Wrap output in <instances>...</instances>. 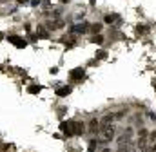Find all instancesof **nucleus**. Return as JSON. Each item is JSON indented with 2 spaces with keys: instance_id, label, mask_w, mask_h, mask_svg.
<instances>
[{
  "instance_id": "12",
  "label": "nucleus",
  "mask_w": 156,
  "mask_h": 152,
  "mask_svg": "<svg viewBox=\"0 0 156 152\" xmlns=\"http://www.w3.org/2000/svg\"><path fill=\"white\" fill-rule=\"evenodd\" d=\"M104 20H105V24H113L115 20H118V16H115V15H105Z\"/></svg>"
},
{
  "instance_id": "18",
  "label": "nucleus",
  "mask_w": 156,
  "mask_h": 152,
  "mask_svg": "<svg viewBox=\"0 0 156 152\" xmlns=\"http://www.w3.org/2000/svg\"><path fill=\"white\" fill-rule=\"evenodd\" d=\"M60 2H62V4H66V2H69V0H60Z\"/></svg>"
},
{
  "instance_id": "1",
  "label": "nucleus",
  "mask_w": 156,
  "mask_h": 152,
  "mask_svg": "<svg viewBox=\"0 0 156 152\" xmlns=\"http://www.w3.org/2000/svg\"><path fill=\"white\" fill-rule=\"evenodd\" d=\"M60 129H62V132L66 136H75V125H73V121H62Z\"/></svg>"
},
{
  "instance_id": "9",
  "label": "nucleus",
  "mask_w": 156,
  "mask_h": 152,
  "mask_svg": "<svg viewBox=\"0 0 156 152\" xmlns=\"http://www.w3.org/2000/svg\"><path fill=\"white\" fill-rule=\"evenodd\" d=\"M9 42H13L16 47H24L26 45V42H22V40H18V36H9Z\"/></svg>"
},
{
  "instance_id": "14",
  "label": "nucleus",
  "mask_w": 156,
  "mask_h": 152,
  "mask_svg": "<svg viewBox=\"0 0 156 152\" xmlns=\"http://www.w3.org/2000/svg\"><path fill=\"white\" fill-rule=\"evenodd\" d=\"M29 92H31V94H37V92H40V87H37V85H31V87H29Z\"/></svg>"
},
{
  "instance_id": "20",
  "label": "nucleus",
  "mask_w": 156,
  "mask_h": 152,
  "mask_svg": "<svg viewBox=\"0 0 156 152\" xmlns=\"http://www.w3.org/2000/svg\"><path fill=\"white\" fill-rule=\"evenodd\" d=\"M91 4H94V0H91Z\"/></svg>"
},
{
  "instance_id": "15",
  "label": "nucleus",
  "mask_w": 156,
  "mask_h": 152,
  "mask_svg": "<svg viewBox=\"0 0 156 152\" xmlns=\"http://www.w3.org/2000/svg\"><path fill=\"white\" fill-rule=\"evenodd\" d=\"M149 141H153V143L156 141V132H151V134H149Z\"/></svg>"
},
{
  "instance_id": "13",
  "label": "nucleus",
  "mask_w": 156,
  "mask_h": 152,
  "mask_svg": "<svg viewBox=\"0 0 156 152\" xmlns=\"http://www.w3.org/2000/svg\"><path fill=\"white\" fill-rule=\"evenodd\" d=\"M91 42H94V43H104V36L98 33V35H94V38H91Z\"/></svg>"
},
{
  "instance_id": "3",
  "label": "nucleus",
  "mask_w": 156,
  "mask_h": 152,
  "mask_svg": "<svg viewBox=\"0 0 156 152\" xmlns=\"http://www.w3.org/2000/svg\"><path fill=\"white\" fill-rule=\"evenodd\" d=\"M73 125H75V136H82L83 132H85V123L83 121H73Z\"/></svg>"
},
{
  "instance_id": "8",
  "label": "nucleus",
  "mask_w": 156,
  "mask_h": 152,
  "mask_svg": "<svg viewBox=\"0 0 156 152\" xmlns=\"http://www.w3.org/2000/svg\"><path fill=\"white\" fill-rule=\"evenodd\" d=\"M69 92H71V87H62V89H58V91H56V94H58L60 98H64V96H67Z\"/></svg>"
},
{
  "instance_id": "11",
  "label": "nucleus",
  "mask_w": 156,
  "mask_h": 152,
  "mask_svg": "<svg viewBox=\"0 0 156 152\" xmlns=\"http://www.w3.org/2000/svg\"><path fill=\"white\" fill-rule=\"evenodd\" d=\"M37 33H38L40 36H44V38H47V36H49V33H47V31H45V29H44L42 26H38V27H37Z\"/></svg>"
},
{
  "instance_id": "4",
  "label": "nucleus",
  "mask_w": 156,
  "mask_h": 152,
  "mask_svg": "<svg viewBox=\"0 0 156 152\" xmlns=\"http://www.w3.org/2000/svg\"><path fill=\"white\" fill-rule=\"evenodd\" d=\"M147 136H149V134H147V130H145V129H142V130H140V140H138V145H140L142 149H144V147H145V143H147Z\"/></svg>"
},
{
  "instance_id": "17",
  "label": "nucleus",
  "mask_w": 156,
  "mask_h": 152,
  "mask_svg": "<svg viewBox=\"0 0 156 152\" xmlns=\"http://www.w3.org/2000/svg\"><path fill=\"white\" fill-rule=\"evenodd\" d=\"M40 4V0H33V2H31V5H38Z\"/></svg>"
},
{
  "instance_id": "7",
  "label": "nucleus",
  "mask_w": 156,
  "mask_h": 152,
  "mask_svg": "<svg viewBox=\"0 0 156 152\" xmlns=\"http://www.w3.org/2000/svg\"><path fill=\"white\" fill-rule=\"evenodd\" d=\"M71 78H73V80H82V78H83V69L80 67V69L71 71Z\"/></svg>"
},
{
  "instance_id": "6",
  "label": "nucleus",
  "mask_w": 156,
  "mask_h": 152,
  "mask_svg": "<svg viewBox=\"0 0 156 152\" xmlns=\"http://www.w3.org/2000/svg\"><path fill=\"white\" fill-rule=\"evenodd\" d=\"M73 31H76V33H87L89 31V24L87 22H83V24H78L73 27Z\"/></svg>"
},
{
  "instance_id": "10",
  "label": "nucleus",
  "mask_w": 156,
  "mask_h": 152,
  "mask_svg": "<svg viewBox=\"0 0 156 152\" xmlns=\"http://www.w3.org/2000/svg\"><path fill=\"white\" fill-rule=\"evenodd\" d=\"M89 29H91L94 35H98V33L102 31V24H93V26H89Z\"/></svg>"
},
{
  "instance_id": "19",
  "label": "nucleus",
  "mask_w": 156,
  "mask_h": 152,
  "mask_svg": "<svg viewBox=\"0 0 156 152\" xmlns=\"http://www.w3.org/2000/svg\"><path fill=\"white\" fill-rule=\"evenodd\" d=\"M153 152H156V145H154V149H153Z\"/></svg>"
},
{
  "instance_id": "16",
  "label": "nucleus",
  "mask_w": 156,
  "mask_h": 152,
  "mask_svg": "<svg viewBox=\"0 0 156 152\" xmlns=\"http://www.w3.org/2000/svg\"><path fill=\"white\" fill-rule=\"evenodd\" d=\"M98 58H105V51H98Z\"/></svg>"
},
{
  "instance_id": "5",
  "label": "nucleus",
  "mask_w": 156,
  "mask_h": 152,
  "mask_svg": "<svg viewBox=\"0 0 156 152\" xmlns=\"http://www.w3.org/2000/svg\"><path fill=\"white\" fill-rule=\"evenodd\" d=\"M98 130H100V121H98V119H93V121L89 123V132H91V134H96Z\"/></svg>"
},
{
  "instance_id": "2",
  "label": "nucleus",
  "mask_w": 156,
  "mask_h": 152,
  "mask_svg": "<svg viewBox=\"0 0 156 152\" xmlns=\"http://www.w3.org/2000/svg\"><path fill=\"white\" fill-rule=\"evenodd\" d=\"M102 129H104V140L105 141H111L115 138V127L113 125H104Z\"/></svg>"
}]
</instances>
